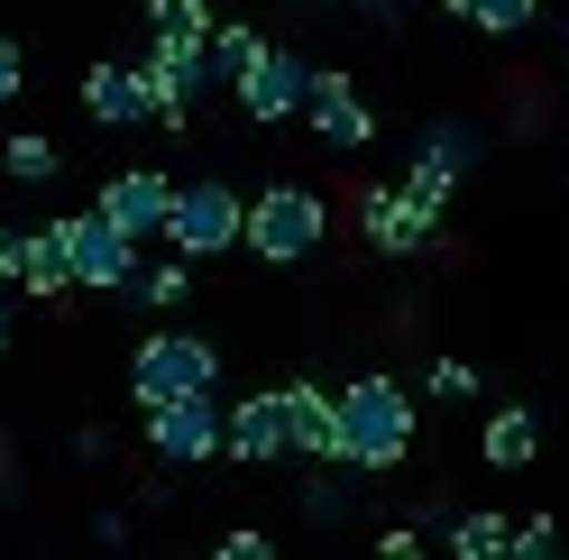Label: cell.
<instances>
[{
    "label": "cell",
    "mask_w": 569,
    "mask_h": 560,
    "mask_svg": "<svg viewBox=\"0 0 569 560\" xmlns=\"http://www.w3.org/2000/svg\"><path fill=\"white\" fill-rule=\"evenodd\" d=\"M340 460L368 478L413 460V387L405 377H349L340 387Z\"/></svg>",
    "instance_id": "obj_1"
},
{
    "label": "cell",
    "mask_w": 569,
    "mask_h": 560,
    "mask_svg": "<svg viewBox=\"0 0 569 560\" xmlns=\"http://www.w3.org/2000/svg\"><path fill=\"white\" fill-rule=\"evenodd\" d=\"M322 230H331V202L312 193V184H267V193H248V258L303 267L312 249H322Z\"/></svg>",
    "instance_id": "obj_2"
},
{
    "label": "cell",
    "mask_w": 569,
    "mask_h": 560,
    "mask_svg": "<svg viewBox=\"0 0 569 560\" xmlns=\"http://www.w3.org/2000/svg\"><path fill=\"white\" fill-rule=\"evenodd\" d=\"M166 249H184L193 267H202V258H221V249H248V193L221 184V174H193V184H174Z\"/></svg>",
    "instance_id": "obj_3"
},
{
    "label": "cell",
    "mask_w": 569,
    "mask_h": 560,
    "mask_svg": "<svg viewBox=\"0 0 569 560\" xmlns=\"http://www.w3.org/2000/svg\"><path fill=\"white\" fill-rule=\"evenodd\" d=\"M193 387H221V349L202 331H148L129 349V404L148 413L166 396H193Z\"/></svg>",
    "instance_id": "obj_4"
},
{
    "label": "cell",
    "mask_w": 569,
    "mask_h": 560,
    "mask_svg": "<svg viewBox=\"0 0 569 560\" xmlns=\"http://www.w3.org/2000/svg\"><path fill=\"white\" fill-rule=\"evenodd\" d=\"M148 450H157V469H202V460H230V404L211 396V387L148 404Z\"/></svg>",
    "instance_id": "obj_5"
},
{
    "label": "cell",
    "mask_w": 569,
    "mask_h": 560,
    "mask_svg": "<svg viewBox=\"0 0 569 560\" xmlns=\"http://www.w3.org/2000/svg\"><path fill=\"white\" fill-rule=\"evenodd\" d=\"M64 230H74V286L83 294H138V276H148L138 249H148V239H129L120 221H101V212H74Z\"/></svg>",
    "instance_id": "obj_6"
},
{
    "label": "cell",
    "mask_w": 569,
    "mask_h": 560,
    "mask_svg": "<svg viewBox=\"0 0 569 560\" xmlns=\"http://www.w3.org/2000/svg\"><path fill=\"white\" fill-rule=\"evenodd\" d=\"M239 92V111L258 120V129H276V120H303V101H312V64L295 56V47H267L248 74L230 83Z\"/></svg>",
    "instance_id": "obj_7"
},
{
    "label": "cell",
    "mask_w": 569,
    "mask_h": 560,
    "mask_svg": "<svg viewBox=\"0 0 569 560\" xmlns=\"http://www.w3.org/2000/svg\"><path fill=\"white\" fill-rule=\"evenodd\" d=\"M359 239H368L377 258H422V249L441 239V221L422 212L405 184H368V193H359Z\"/></svg>",
    "instance_id": "obj_8"
},
{
    "label": "cell",
    "mask_w": 569,
    "mask_h": 560,
    "mask_svg": "<svg viewBox=\"0 0 569 560\" xmlns=\"http://www.w3.org/2000/svg\"><path fill=\"white\" fill-rule=\"evenodd\" d=\"M230 460H239V469L295 460V413H284V387H258V396L230 404Z\"/></svg>",
    "instance_id": "obj_9"
},
{
    "label": "cell",
    "mask_w": 569,
    "mask_h": 560,
    "mask_svg": "<svg viewBox=\"0 0 569 560\" xmlns=\"http://www.w3.org/2000/svg\"><path fill=\"white\" fill-rule=\"evenodd\" d=\"M92 212H101V221H120L129 239H166V212H174V184H166L157 166H120L111 184L92 193Z\"/></svg>",
    "instance_id": "obj_10"
},
{
    "label": "cell",
    "mask_w": 569,
    "mask_h": 560,
    "mask_svg": "<svg viewBox=\"0 0 569 560\" xmlns=\"http://www.w3.org/2000/svg\"><path fill=\"white\" fill-rule=\"evenodd\" d=\"M83 111H92L101 129L157 120V74H148V64H120V56H101L92 74H83Z\"/></svg>",
    "instance_id": "obj_11"
},
{
    "label": "cell",
    "mask_w": 569,
    "mask_h": 560,
    "mask_svg": "<svg viewBox=\"0 0 569 560\" xmlns=\"http://www.w3.org/2000/svg\"><path fill=\"white\" fill-rule=\"evenodd\" d=\"M148 74H157V101H193L221 83L211 74V38H193V28H148Z\"/></svg>",
    "instance_id": "obj_12"
},
{
    "label": "cell",
    "mask_w": 569,
    "mask_h": 560,
    "mask_svg": "<svg viewBox=\"0 0 569 560\" xmlns=\"http://www.w3.org/2000/svg\"><path fill=\"white\" fill-rule=\"evenodd\" d=\"M303 120H312V138H322V148H368V138H377V111L359 101V83H349V74H312Z\"/></svg>",
    "instance_id": "obj_13"
},
{
    "label": "cell",
    "mask_w": 569,
    "mask_h": 560,
    "mask_svg": "<svg viewBox=\"0 0 569 560\" xmlns=\"http://www.w3.org/2000/svg\"><path fill=\"white\" fill-rule=\"evenodd\" d=\"M284 413H295V460H340V387L295 377V387H284Z\"/></svg>",
    "instance_id": "obj_14"
},
{
    "label": "cell",
    "mask_w": 569,
    "mask_h": 560,
    "mask_svg": "<svg viewBox=\"0 0 569 560\" xmlns=\"http://www.w3.org/2000/svg\"><path fill=\"white\" fill-rule=\"evenodd\" d=\"M19 286H28V294H47V303L83 294V286H74V230H64V221L28 230V267H19Z\"/></svg>",
    "instance_id": "obj_15"
},
{
    "label": "cell",
    "mask_w": 569,
    "mask_h": 560,
    "mask_svg": "<svg viewBox=\"0 0 569 560\" xmlns=\"http://www.w3.org/2000/svg\"><path fill=\"white\" fill-rule=\"evenodd\" d=\"M532 450H542V413L532 404H496L487 413V469H532Z\"/></svg>",
    "instance_id": "obj_16"
},
{
    "label": "cell",
    "mask_w": 569,
    "mask_h": 560,
    "mask_svg": "<svg viewBox=\"0 0 569 560\" xmlns=\"http://www.w3.org/2000/svg\"><path fill=\"white\" fill-rule=\"evenodd\" d=\"M258 56H267V38L248 19H211V74H221V83H239Z\"/></svg>",
    "instance_id": "obj_17"
},
{
    "label": "cell",
    "mask_w": 569,
    "mask_h": 560,
    "mask_svg": "<svg viewBox=\"0 0 569 560\" xmlns=\"http://www.w3.org/2000/svg\"><path fill=\"white\" fill-rule=\"evenodd\" d=\"M450 551L459 560H496V551H515V523L496 514V506L487 514H450Z\"/></svg>",
    "instance_id": "obj_18"
},
{
    "label": "cell",
    "mask_w": 569,
    "mask_h": 560,
    "mask_svg": "<svg viewBox=\"0 0 569 560\" xmlns=\"http://www.w3.org/2000/svg\"><path fill=\"white\" fill-rule=\"evenodd\" d=\"M405 193H413L422 212L441 221V212H450V193H459V166H450V157H432V148H413V174H405Z\"/></svg>",
    "instance_id": "obj_19"
},
{
    "label": "cell",
    "mask_w": 569,
    "mask_h": 560,
    "mask_svg": "<svg viewBox=\"0 0 569 560\" xmlns=\"http://www.w3.org/2000/svg\"><path fill=\"white\" fill-rule=\"evenodd\" d=\"M450 19L487 28V38H523V28L542 19V10H532V0H450Z\"/></svg>",
    "instance_id": "obj_20"
},
{
    "label": "cell",
    "mask_w": 569,
    "mask_h": 560,
    "mask_svg": "<svg viewBox=\"0 0 569 560\" xmlns=\"http://www.w3.org/2000/svg\"><path fill=\"white\" fill-rule=\"evenodd\" d=\"M0 166H10L19 184H56V174H64V157H56V138H38V129H19L10 148H0Z\"/></svg>",
    "instance_id": "obj_21"
},
{
    "label": "cell",
    "mask_w": 569,
    "mask_h": 560,
    "mask_svg": "<svg viewBox=\"0 0 569 560\" xmlns=\"http://www.w3.org/2000/svg\"><path fill=\"white\" fill-rule=\"evenodd\" d=\"M413 148H432V157H450L459 174H469V166L487 157V138H478L469 120H432V129H422V138H413Z\"/></svg>",
    "instance_id": "obj_22"
},
{
    "label": "cell",
    "mask_w": 569,
    "mask_h": 560,
    "mask_svg": "<svg viewBox=\"0 0 569 560\" xmlns=\"http://www.w3.org/2000/svg\"><path fill=\"white\" fill-rule=\"evenodd\" d=\"M478 387H487V377L469 359H432V368H422V396H441V404H478Z\"/></svg>",
    "instance_id": "obj_23"
},
{
    "label": "cell",
    "mask_w": 569,
    "mask_h": 560,
    "mask_svg": "<svg viewBox=\"0 0 569 560\" xmlns=\"http://www.w3.org/2000/svg\"><path fill=\"white\" fill-rule=\"evenodd\" d=\"M138 294H148L157 312H174V303H184V294H193V258H184V249H174L166 267H148V276H138Z\"/></svg>",
    "instance_id": "obj_24"
},
{
    "label": "cell",
    "mask_w": 569,
    "mask_h": 560,
    "mask_svg": "<svg viewBox=\"0 0 569 560\" xmlns=\"http://www.w3.org/2000/svg\"><path fill=\"white\" fill-rule=\"evenodd\" d=\"M148 28H193V38H211V0H148Z\"/></svg>",
    "instance_id": "obj_25"
},
{
    "label": "cell",
    "mask_w": 569,
    "mask_h": 560,
    "mask_svg": "<svg viewBox=\"0 0 569 560\" xmlns=\"http://www.w3.org/2000/svg\"><path fill=\"white\" fill-rule=\"evenodd\" d=\"M515 551H523V560H551V551H560V514H523V523H515Z\"/></svg>",
    "instance_id": "obj_26"
},
{
    "label": "cell",
    "mask_w": 569,
    "mask_h": 560,
    "mask_svg": "<svg viewBox=\"0 0 569 560\" xmlns=\"http://www.w3.org/2000/svg\"><path fill=\"white\" fill-rule=\"evenodd\" d=\"M19 83H28V47L0 38V101H19Z\"/></svg>",
    "instance_id": "obj_27"
},
{
    "label": "cell",
    "mask_w": 569,
    "mask_h": 560,
    "mask_svg": "<svg viewBox=\"0 0 569 560\" xmlns=\"http://www.w3.org/2000/svg\"><path fill=\"white\" fill-rule=\"evenodd\" d=\"M340 506H349V487H331V478H322V487H303V514H312V523H331Z\"/></svg>",
    "instance_id": "obj_28"
},
{
    "label": "cell",
    "mask_w": 569,
    "mask_h": 560,
    "mask_svg": "<svg viewBox=\"0 0 569 560\" xmlns=\"http://www.w3.org/2000/svg\"><path fill=\"white\" fill-rule=\"evenodd\" d=\"M377 551H386V560H413V551H422V523H396V533H377Z\"/></svg>",
    "instance_id": "obj_29"
},
{
    "label": "cell",
    "mask_w": 569,
    "mask_h": 560,
    "mask_svg": "<svg viewBox=\"0 0 569 560\" xmlns=\"http://www.w3.org/2000/svg\"><path fill=\"white\" fill-rule=\"evenodd\" d=\"M267 551H276L267 533H221V560H267Z\"/></svg>",
    "instance_id": "obj_30"
},
{
    "label": "cell",
    "mask_w": 569,
    "mask_h": 560,
    "mask_svg": "<svg viewBox=\"0 0 569 560\" xmlns=\"http://www.w3.org/2000/svg\"><path fill=\"white\" fill-rule=\"evenodd\" d=\"M0 497H19V469H10V432H0Z\"/></svg>",
    "instance_id": "obj_31"
},
{
    "label": "cell",
    "mask_w": 569,
    "mask_h": 560,
    "mask_svg": "<svg viewBox=\"0 0 569 560\" xmlns=\"http://www.w3.org/2000/svg\"><path fill=\"white\" fill-rule=\"evenodd\" d=\"M0 349H10V303H0Z\"/></svg>",
    "instance_id": "obj_32"
},
{
    "label": "cell",
    "mask_w": 569,
    "mask_h": 560,
    "mask_svg": "<svg viewBox=\"0 0 569 560\" xmlns=\"http://www.w3.org/2000/svg\"><path fill=\"white\" fill-rule=\"evenodd\" d=\"M560 56H569V38H560Z\"/></svg>",
    "instance_id": "obj_33"
}]
</instances>
